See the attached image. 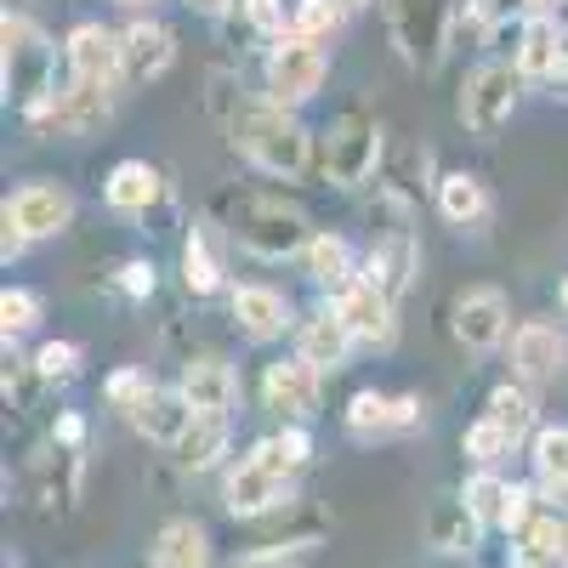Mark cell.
Wrapping results in <instances>:
<instances>
[{
    "instance_id": "cell-25",
    "label": "cell",
    "mask_w": 568,
    "mask_h": 568,
    "mask_svg": "<svg viewBox=\"0 0 568 568\" xmlns=\"http://www.w3.org/2000/svg\"><path fill=\"white\" fill-rule=\"evenodd\" d=\"M307 273H313L318 291L347 296V291H353V251H347V240H329V233H318V240L307 245Z\"/></svg>"
},
{
    "instance_id": "cell-43",
    "label": "cell",
    "mask_w": 568,
    "mask_h": 568,
    "mask_svg": "<svg viewBox=\"0 0 568 568\" xmlns=\"http://www.w3.org/2000/svg\"><path fill=\"white\" fill-rule=\"evenodd\" d=\"M233 568H302V557H284V551H256V557L233 562Z\"/></svg>"
},
{
    "instance_id": "cell-51",
    "label": "cell",
    "mask_w": 568,
    "mask_h": 568,
    "mask_svg": "<svg viewBox=\"0 0 568 568\" xmlns=\"http://www.w3.org/2000/svg\"><path fill=\"white\" fill-rule=\"evenodd\" d=\"M529 7H535V0H529Z\"/></svg>"
},
{
    "instance_id": "cell-1",
    "label": "cell",
    "mask_w": 568,
    "mask_h": 568,
    "mask_svg": "<svg viewBox=\"0 0 568 568\" xmlns=\"http://www.w3.org/2000/svg\"><path fill=\"white\" fill-rule=\"evenodd\" d=\"M233 142H240V149L273 176H302L307 171V131L284 109H273V103L233 114Z\"/></svg>"
},
{
    "instance_id": "cell-40",
    "label": "cell",
    "mask_w": 568,
    "mask_h": 568,
    "mask_svg": "<svg viewBox=\"0 0 568 568\" xmlns=\"http://www.w3.org/2000/svg\"><path fill=\"white\" fill-rule=\"evenodd\" d=\"M529 500H535V489H511L506 495V511H500L506 535H529Z\"/></svg>"
},
{
    "instance_id": "cell-29",
    "label": "cell",
    "mask_w": 568,
    "mask_h": 568,
    "mask_svg": "<svg viewBox=\"0 0 568 568\" xmlns=\"http://www.w3.org/2000/svg\"><path fill=\"white\" fill-rule=\"evenodd\" d=\"M438 211H444L449 222H478V216H484V182L466 176V171L444 176V182H438Z\"/></svg>"
},
{
    "instance_id": "cell-47",
    "label": "cell",
    "mask_w": 568,
    "mask_h": 568,
    "mask_svg": "<svg viewBox=\"0 0 568 568\" xmlns=\"http://www.w3.org/2000/svg\"><path fill=\"white\" fill-rule=\"evenodd\" d=\"M194 7H200V12H227L233 0H194Z\"/></svg>"
},
{
    "instance_id": "cell-22",
    "label": "cell",
    "mask_w": 568,
    "mask_h": 568,
    "mask_svg": "<svg viewBox=\"0 0 568 568\" xmlns=\"http://www.w3.org/2000/svg\"><path fill=\"white\" fill-rule=\"evenodd\" d=\"M40 120H52L58 131H98L109 120V85H69L52 98V109H45Z\"/></svg>"
},
{
    "instance_id": "cell-20",
    "label": "cell",
    "mask_w": 568,
    "mask_h": 568,
    "mask_svg": "<svg viewBox=\"0 0 568 568\" xmlns=\"http://www.w3.org/2000/svg\"><path fill=\"white\" fill-rule=\"evenodd\" d=\"M478 535H484V524L471 517L466 495H444V500H433V511H426V540H433L438 551H471Z\"/></svg>"
},
{
    "instance_id": "cell-31",
    "label": "cell",
    "mask_w": 568,
    "mask_h": 568,
    "mask_svg": "<svg viewBox=\"0 0 568 568\" xmlns=\"http://www.w3.org/2000/svg\"><path fill=\"white\" fill-rule=\"evenodd\" d=\"M182 278H187V291H200V296H211L216 284H222V262L211 256L205 233H194V240H187V251H182Z\"/></svg>"
},
{
    "instance_id": "cell-27",
    "label": "cell",
    "mask_w": 568,
    "mask_h": 568,
    "mask_svg": "<svg viewBox=\"0 0 568 568\" xmlns=\"http://www.w3.org/2000/svg\"><path fill=\"white\" fill-rule=\"evenodd\" d=\"M222 449H227V415H194L187 438L176 444V460H182L187 471H205V466H216Z\"/></svg>"
},
{
    "instance_id": "cell-5",
    "label": "cell",
    "mask_w": 568,
    "mask_h": 568,
    "mask_svg": "<svg viewBox=\"0 0 568 568\" xmlns=\"http://www.w3.org/2000/svg\"><path fill=\"white\" fill-rule=\"evenodd\" d=\"M240 245L251 256H262V262H284V256H296L302 245H313L307 240V216L291 211V205H278V200H256L240 216Z\"/></svg>"
},
{
    "instance_id": "cell-18",
    "label": "cell",
    "mask_w": 568,
    "mask_h": 568,
    "mask_svg": "<svg viewBox=\"0 0 568 568\" xmlns=\"http://www.w3.org/2000/svg\"><path fill=\"white\" fill-rule=\"evenodd\" d=\"M562 63H568L562 29L551 18H529L524 40H517V74L524 80H551V74H562Z\"/></svg>"
},
{
    "instance_id": "cell-41",
    "label": "cell",
    "mask_w": 568,
    "mask_h": 568,
    "mask_svg": "<svg viewBox=\"0 0 568 568\" xmlns=\"http://www.w3.org/2000/svg\"><path fill=\"white\" fill-rule=\"evenodd\" d=\"M120 284H125L131 296H149V291H154V267H149V262H131V267L120 273Z\"/></svg>"
},
{
    "instance_id": "cell-19",
    "label": "cell",
    "mask_w": 568,
    "mask_h": 568,
    "mask_svg": "<svg viewBox=\"0 0 568 568\" xmlns=\"http://www.w3.org/2000/svg\"><path fill=\"white\" fill-rule=\"evenodd\" d=\"M233 318H240V329L251 342H273V336H284V324H291V307H284V296L267 291V284H240V291H233Z\"/></svg>"
},
{
    "instance_id": "cell-23",
    "label": "cell",
    "mask_w": 568,
    "mask_h": 568,
    "mask_svg": "<svg viewBox=\"0 0 568 568\" xmlns=\"http://www.w3.org/2000/svg\"><path fill=\"white\" fill-rule=\"evenodd\" d=\"M347 347H353V329H347L336 313H318V318L302 324V353H296V358H307V364L324 375V369H342V364H347Z\"/></svg>"
},
{
    "instance_id": "cell-28",
    "label": "cell",
    "mask_w": 568,
    "mask_h": 568,
    "mask_svg": "<svg viewBox=\"0 0 568 568\" xmlns=\"http://www.w3.org/2000/svg\"><path fill=\"white\" fill-rule=\"evenodd\" d=\"M546 562H568V524L562 517H535L524 535V568H546Z\"/></svg>"
},
{
    "instance_id": "cell-15",
    "label": "cell",
    "mask_w": 568,
    "mask_h": 568,
    "mask_svg": "<svg viewBox=\"0 0 568 568\" xmlns=\"http://www.w3.org/2000/svg\"><path fill=\"white\" fill-rule=\"evenodd\" d=\"M336 318L353 329V342H393V302L375 284H353L347 296H336Z\"/></svg>"
},
{
    "instance_id": "cell-44",
    "label": "cell",
    "mask_w": 568,
    "mask_h": 568,
    "mask_svg": "<svg viewBox=\"0 0 568 568\" xmlns=\"http://www.w3.org/2000/svg\"><path fill=\"white\" fill-rule=\"evenodd\" d=\"M420 420V404L415 398H393V426H415Z\"/></svg>"
},
{
    "instance_id": "cell-24",
    "label": "cell",
    "mask_w": 568,
    "mask_h": 568,
    "mask_svg": "<svg viewBox=\"0 0 568 568\" xmlns=\"http://www.w3.org/2000/svg\"><path fill=\"white\" fill-rule=\"evenodd\" d=\"M154 568H211V540H205V529L187 524V517L165 524L160 540H154Z\"/></svg>"
},
{
    "instance_id": "cell-10",
    "label": "cell",
    "mask_w": 568,
    "mask_h": 568,
    "mask_svg": "<svg viewBox=\"0 0 568 568\" xmlns=\"http://www.w3.org/2000/svg\"><path fill=\"white\" fill-rule=\"evenodd\" d=\"M278 506H291V478L284 471H267L251 455L227 471V511L233 517H267Z\"/></svg>"
},
{
    "instance_id": "cell-33",
    "label": "cell",
    "mask_w": 568,
    "mask_h": 568,
    "mask_svg": "<svg viewBox=\"0 0 568 568\" xmlns=\"http://www.w3.org/2000/svg\"><path fill=\"white\" fill-rule=\"evenodd\" d=\"M489 420H495V426H506V438L517 444V438L529 433L535 409H529V398L517 393V387H495V393H489Z\"/></svg>"
},
{
    "instance_id": "cell-14",
    "label": "cell",
    "mask_w": 568,
    "mask_h": 568,
    "mask_svg": "<svg viewBox=\"0 0 568 568\" xmlns=\"http://www.w3.org/2000/svg\"><path fill=\"white\" fill-rule=\"evenodd\" d=\"M120 45H125V80H136V85L160 80V74L176 63V40H171V29H160V23H131V29L120 34Z\"/></svg>"
},
{
    "instance_id": "cell-12",
    "label": "cell",
    "mask_w": 568,
    "mask_h": 568,
    "mask_svg": "<svg viewBox=\"0 0 568 568\" xmlns=\"http://www.w3.org/2000/svg\"><path fill=\"white\" fill-rule=\"evenodd\" d=\"M506 324H511V307H506V296L500 291H466L460 302H455V336L471 347V353H489L500 336H506Z\"/></svg>"
},
{
    "instance_id": "cell-39",
    "label": "cell",
    "mask_w": 568,
    "mask_h": 568,
    "mask_svg": "<svg viewBox=\"0 0 568 568\" xmlns=\"http://www.w3.org/2000/svg\"><path fill=\"white\" fill-rule=\"evenodd\" d=\"M103 393H109V404H114V409H125V415H131L142 398H149V375L120 369V375H109V387H103Z\"/></svg>"
},
{
    "instance_id": "cell-11",
    "label": "cell",
    "mask_w": 568,
    "mask_h": 568,
    "mask_svg": "<svg viewBox=\"0 0 568 568\" xmlns=\"http://www.w3.org/2000/svg\"><path fill=\"white\" fill-rule=\"evenodd\" d=\"M194 415H200V409L187 404L182 387H149V398L131 409V426H136L149 444H171V449H176V444L187 438V426H194Z\"/></svg>"
},
{
    "instance_id": "cell-48",
    "label": "cell",
    "mask_w": 568,
    "mask_h": 568,
    "mask_svg": "<svg viewBox=\"0 0 568 568\" xmlns=\"http://www.w3.org/2000/svg\"><path fill=\"white\" fill-rule=\"evenodd\" d=\"M120 7H149V0H120Z\"/></svg>"
},
{
    "instance_id": "cell-3",
    "label": "cell",
    "mask_w": 568,
    "mask_h": 568,
    "mask_svg": "<svg viewBox=\"0 0 568 568\" xmlns=\"http://www.w3.org/2000/svg\"><path fill=\"white\" fill-rule=\"evenodd\" d=\"M382 7H387V29L398 40V52L415 69H433L449 40V0H382Z\"/></svg>"
},
{
    "instance_id": "cell-13",
    "label": "cell",
    "mask_w": 568,
    "mask_h": 568,
    "mask_svg": "<svg viewBox=\"0 0 568 568\" xmlns=\"http://www.w3.org/2000/svg\"><path fill=\"white\" fill-rule=\"evenodd\" d=\"M262 393H267V404H273L278 415L307 420V415L318 409V369H313L307 358H278V364H267Z\"/></svg>"
},
{
    "instance_id": "cell-6",
    "label": "cell",
    "mask_w": 568,
    "mask_h": 568,
    "mask_svg": "<svg viewBox=\"0 0 568 568\" xmlns=\"http://www.w3.org/2000/svg\"><path fill=\"white\" fill-rule=\"evenodd\" d=\"M375 160H382V125L364 120V114H347L324 142V171H329V182H342V187L364 182L375 171Z\"/></svg>"
},
{
    "instance_id": "cell-30",
    "label": "cell",
    "mask_w": 568,
    "mask_h": 568,
    "mask_svg": "<svg viewBox=\"0 0 568 568\" xmlns=\"http://www.w3.org/2000/svg\"><path fill=\"white\" fill-rule=\"evenodd\" d=\"M506 495H511V484H500L495 471H478V478L466 484V506H471V517H478V524L489 529H500V511H506Z\"/></svg>"
},
{
    "instance_id": "cell-16",
    "label": "cell",
    "mask_w": 568,
    "mask_h": 568,
    "mask_svg": "<svg viewBox=\"0 0 568 568\" xmlns=\"http://www.w3.org/2000/svg\"><path fill=\"white\" fill-rule=\"evenodd\" d=\"M415 267H420L415 240L398 227V233H387V240H375V251H369V278H364V284H375V291H382L387 302H398V296L409 291Z\"/></svg>"
},
{
    "instance_id": "cell-36",
    "label": "cell",
    "mask_w": 568,
    "mask_h": 568,
    "mask_svg": "<svg viewBox=\"0 0 568 568\" xmlns=\"http://www.w3.org/2000/svg\"><path fill=\"white\" fill-rule=\"evenodd\" d=\"M460 449L478 460V466H489V460H500L506 449H511V438H506V426H495L489 415L478 420V426H466V438H460Z\"/></svg>"
},
{
    "instance_id": "cell-4",
    "label": "cell",
    "mask_w": 568,
    "mask_h": 568,
    "mask_svg": "<svg viewBox=\"0 0 568 568\" xmlns=\"http://www.w3.org/2000/svg\"><path fill=\"white\" fill-rule=\"evenodd\" d=\"M324 52L313 40H296V34H284L273 40V52H267V103L273 109H296L307 103L313 91L324 85Z\"/></svg>"
},
{
    "instance_id": "cell-45",
    "label": "cell",
    "mask_w": 568,
    "mask_h": 568,
    "mask_svg": "<svg viewBox=\"0 0 568 568\" xmlns=\"http://www.w3.org/2000/svg\"><path fill=\"white\" fill-rule=\"evenodd\" d=\"M58 438H63V444H80V420H74V415L58 420Z\"/></svg>"
},
{
    "instance_id": "cell-32",
    "label": "cell",
    "mask_w": 568,
    "mask_h": 568,
    "mask_svg": "<svg viewBox=\"0 0 568 568\" xmlns=\"http://www.w3.org/2000/svg\"><path fill=\"white\" fill-rule=\"evenodd\" d=\"M535 471L540 484H568V426H546L535 438Z\"/></svg>"
},
{
    "instance_id": "cell-46",
    "label": "cell",
    "mask_w": 568,
    "mask_h": 568,
    "mask_svg": "<svg viewBox=\"0 0 568 568\" xmlns=\"http://www.w3.org/2000/svg\"><path fill=\"white\" fill-rule=\"evenodd\" d=\"M329 7H336L342 18H353V12H364V7H369V0H329Z\"/></svg>"
},
{
    "instance_id": "cell-26",
    "label": "cell",
    "mask_w": 568,
    "mask_h": 568,
    "mask_svg": "<svg viewBox=\"0 0 568 568\" xmlns=\"http://www.w3.org/2000/svg\"><path fill=\"white\" fill-rule=\"evenodd\" d=\"M103 194H109L114 211H149L154 194H160V176L142 165V160H125V165L109 171V187H103Z\"/></svg>"
},
{
    "instance_id": "cell-34",
    "label": "cell",
    "mask_w": 568,
    "mask_h": 568,
    "mask_svg": "<svg viewBox=\"0 0 568 568\" xmlns=\"http://www.w3.org/2000/svg\"><path fill=\"white\" fill-rule=\"evenodd\" d=\"M336 23H342V12L329 7V0H296V12H291V34H296V40H313V45L336 29Z\"/></svg>"
},
{
    "instance_id": "cell-50",
    "label": "cell",
    "mask_w": 568,
    "mask_h": 568,
    "mask_svg": "<svg viewBox=\"0 0 568 568\" xmlns=\"http://www.w3.org/2000/svg\"><path fill=\"white\" fill-rule=\"evenodd\" d=\"M562 74H568V63H562Z\"/></svg>"
},
{
    "instance_id": "cell-35",
    "label": "cell",
    "mask_w": 568,
    "mask_h": 568,
    "mask_svg": "<svg viewBox=\"0 0 568 568\" xmlns=\"http://www.w3.org/2000/svg\"><path fill=\"white\" fill-rule=\"evenodd\" d=\"M347 426L364 438V433H387L393 426V398H382V393H358L353 404H347Z\"/></svg>"
},
{
    "instance_id": "cell-37",
    "label": "cell",
    "mask_w": 568,
    "mask_h": 568,
    "mask_svg": "<svg viewBox=\"0 0 568 568\" xmlns=\"http://www.w3.org/2000/svg\"><path fill=\"white\" fill-rule=\"evenodd\" d=\"M34 369L45 375V382H69V375L80 369V347H74V342H45V347L34 353Z\"/></svg>"
},
{
    "instance_id": "cell-2",
    "label": "cell",
    "mask_w": 568,
    "mask_h": 568,
    "mask_svg": "<svg viewBox=\"0 0 568 568\" xmlns=\"http://www.w3.org/2000/svg\"><path fill=\"white\" fill-rule=\"evenodd\" d=\"M0 34H7V91L40 120L45 109H52V80H45V69H52V45H45V34L7 12V23H0Z\"/></svg>"
},
{
    "instance_id": "cell-21",
    "label": "cell",
    "mask_w": 568,
    "mask_h": 568,
    "mask_svg": "<svg viewBox=\"0 0 568 568\" xmlns=\"http://www.w3.org/2000/svg\"><path fill=\"white\" fill-rule=\"evenodd\" d=\"M182 393H187V404H194L200 415H227L240 382H233V369L222 358H194L182 369Z\"/></svg>"
},
{
    "instance_id": "cell-49",
    "label": "cell",
    "mask_w": 568,
    "mask_h": 568,
    "mask_svg": "<svg viewBox=\"0 0 568 568\" xmlns=\"http://www.w3.org/2000/svg\"><path fill=\"white\" fill-rule=\"evenodd\" d=\"M562 313H568V278H562Z\"/></svg>"
},
{
    "instance_id": "cell-17",
    "label": "cell",
    "mask_w": 568,
    "mask_h": 568,
    "mask_svg": "<svg viewBox=\"0 0 568 568\" xmlns=\"http://www.w3.org/2000/svg\"><path fill=\"white\" fill-rule=\"evenodd\" d=\"M562 358H568V342L551 324H524L511 336V364H517L524 382H551V375L562 369Z\"/></svg>"
},
{
    "instance_id": "cell-38",
    "label": "cell",
    "mask_w": 568,
    "mask_h": 568,
    "mask_svg": "<svg viewBox=\"0 0 568 568\" xmlns=\"http://www.w3.org/2000/svg\"><path fill=\"white\" fill-rule=\"evenodd\" d=\"M34 318H40V302H34V291H18V284H12V291L0 296V324H7V336L29 329Z\"/></svg>"
},
{
    "instance_id": "cell-9",
    "label": "cell",
    "mask_w": 568,
    "mask_h": 568,
    "mask_svg": "<svg viewBox=\"0 0 568 568\" xmlns=\"http://www.w3.org/2000/svg\"><path fill=\"white\" fill-rule=\"evenodd\" d=\"M63 58H69V69H74L80 85H114L125 74V45L103 23H80L69 34V45H63Z\"/></svg>"
},
{
    "instance_id": "cell-8",
    "label": "cell",
    "mask_w": 568,
    "mask_h": 568,
    "mask_svg": "<svg viewBox=\"0 0 568 568\" xmlns=\"http://www.w3.org/2000/svg\"><path fill=\"white\" fill-rule=\"evenodd\" d=\"M7 222L23 233V240H52V233H63L74 222V200L52 182H29L7 200Z\"/></svg>"
},
{
    "instance_id": "cell-7",
    "label": "cell",
    "mask_w": 568,
    "mask_h": 568,
    "mask_svg": "<svg viewBox=\"0 0 568 568\" xmlns=\"http://www.w3.org/2000/svg\"><path fill=\"white\" fill-rule=\"evenodd\" d=\"M511 109H517V74L506 69V63H489V69H478L466 80V91H460V120H466V131H500L506 120H511Z\"/></svg>"
},
{
    "instance_id": "cell-42",
    "label": "cell",
    "mask_w": 568,
    "mask_h": 568,
    "mask_svg": "<svg viewBox=\"0 0 568 568\" xmlns=\"http://www.w3.org/2000/svg\"><path fill=\"white\" fill-rule=\"evenodd\" d=\"M278 449H284V455H291V466H302V460L313 455V438L302 433V426H291V433H284V438H278Z\"/></svg>"
}]
</instances>
